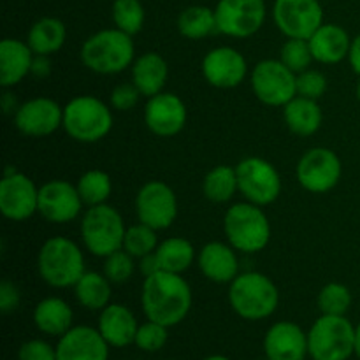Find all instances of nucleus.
I'll return each instance as SVG.
<instances>
[{"mask_svg": "<svg viewBox=\"0 0 360 360\" xmlns=\"http://www.w3.org/2000/svg\"><path fill=\"white\" fill-rule=\"evenodd\" d=\"M252 90L262 104L283 108L297 95V74L280 58L260 60L250 76Z\"/></svg>", "mask_w": 360, "mask_h": 360, "instance_id": "obj_9", "label": "nucleus"}, {"mask_svg": "<svg viewBox=\"0 0 360 360\" xmlns=\"http://www.w3.org/2000/svg\"><path fill=\"white\" fill-rule=\"evenodd\" d=\"M125 232L127 227L122 214L108 202L88 207L81 217V243L86 252L101 259L123 248Z\"/></svg>", "mask_w": 360, "mask_h": 360, "instance_id": "obj_7", "label": "nucleus"}, {"mask_svg": "<svg viewBox=\"0 0 360 360\" xmlns=\"http://www.w3.org/2000/svg\"><path fill=\"white\" fill-rule=\"evenodd\" d=\"M178 32L190 41H202L218 32L214 9L207 6H190L178 16Z\"/></svg>", "mask_w": 360, "mask_h": 360, "instance_id": "obj_32", "label": "nucleus"}, {"mask_svg": "<svg viewBox=\"0 0 360 360\" xmlns=\"http://www.w3.org/2000/svg\"><path fill=\"white\" fill-rule=\"evenodd\" d=\"M21 302V292L18 288V285H14L13 281L4 280L0 283V311L9 315V313L16 311L18 306Z\"/></svg>", "mask_w": 360, "mask_h": 360, "instance_id": "obj_44", "label": "nucleus"}, {"mask_svg": "<svg viewBox=\"0 0 360 360\" xmlns=\"http://www.w3.org/2000/svg\"><path fill=\"white\" fill-rule=\"evenodd\" d=\"M186 105L179 95L162 91L148 98L144 105V123L157 137H174L186 125Z\"/></svg>", "mask_w": 360, "mask_h": 360, "instance_id": "obj_19", "label": "nucleus"}, {"mask_svg": "<svg viewBox=\"0 0 360 360\" xmlns=\"http://www.w3.org/2000/svg\"><path fill=\"white\" fill-rule=\"evenodd\" d=\"M327 86V76L316 69H306L297 74V95L306 98H313L319 101L326 95Z\"/></svg>", "mask_w": 360, "mask_h": 360, "instance_id": "obj_41", "label": "nucleus"}, {"mask_svg": "<svg viewBox=\"0 0 360 360\" xmlns=\"http://www.w3.org/2000/svg\"><path fill=\"white\" fill-rule=\"evenodd\" d=\"M109 345L97 327L74 326L56 343L58 360H109Z\"/></svg>", "mask_w": 360, "mask_h": 360, "instance_id": "obj_20", "label": "nucleus"}, {"mask_svg": "<svg viewBox=\"0 0 360 360\" xmlns=\"http://www.w3.org/2000/svg\"><path fill=\"white\" fill-rule=\"evenodd\" d=\"M283 118L288 130L299 137H309L320 130L323 123V111L319 101L295 95L283 105Z\"/></svg>", "mask_w": 360, "mask_h": 360, "instance_id": "obj_28", "label": "nucleus"}, {"mask_svg": "<svg viewBox=\"0 0 360 360\" xmlns=\"http://www.w3.org/2000/svg\"><path fill=\"white\" fill-rule=\"evenodd\" d=\"M229 304L232 311L248 322H260L274 315L280 304L276 283L259 271L239 273L229 285Z\"/></svg>", "mask_w": 360, "mask_h": 360, "instance_id": "obj_3", "label": "nucleus"}, {"mask_svg": "<svg viewBox=\"0 0 360 360\" xmlns=\"http://www.w3.org/2000/svg\"><path fill=\"white\" fill-rule=\"evenodd\" d=\"M355 94H357V98L360 101V77H359V83H357V90H355Z\"/></svg>", "mask_w": 360, "mask_h": 360, "instance_id": "obj_50", "label": "nucleus"}, {"mask_svg": "<svg viewBox=\"0 0 360 360\" xmlns=\"http://www.w3.org/2000/svg\"><path fill=\"white\" fill-rule=\"evenodd\" d=\"M97 329L102 334V338L108 341L109 347L125 348L136 341L139 322H137L132 309L127 308L125 304L111 302L98 315Z\"/></svg>", "mask_w": 360, "mask_h": 360, "instance_id": "obj_23", "label": "nucleus"}, {"mask_svg": "<svg viewBox=\"0 0 360 360\" xmlns=\"http://www.w3.org/2000/svg\"><path fill=\"white\" fill-rule=\"evenodd\" d=\"M139 271L143 273L144 278H148V276H151V274L162 271L160 269V262H158V259H157V253L153 252V253H150V255H146V257H141V259H139Z\"/></svg>", "mask_w": 360, "mask_h": 360, "instance_id": "obj_46", "label": "nucleus"}, {"mask_svg": "<svg viewBox=\"0 0 360 360\" xmlns=\"http://www.w3.org/2000/svg\"><path fill=\"white\" fill-rule=\"evenodd\" d=\"M76 186L81 195V200H83L86 207L105 204L112 193L111 176L105 171H101V169H91V171L81 174Z\"/></svg>", "mask_w": 360, "mask_h": 360, "instance_id": "obj_34", "label": "nucleus"}, {"mask_svg": "<svg viewBox=\"0 0 360 360\" xmlns=\"http://www.w3.org/2000/svg\"><path fill=\"white\" fill-rule=\"evenodd\" d=\"M137 220L155 231H165L178 218V197L164 181L144 183L136 195Z\"/></svg>", "mask_w": 360, "mask_h": 360, "instance_id": "obj_13", "label": "nucleus"}, {"mask_svg": "<svg viewBox=\"0 0 360 360\" xmlns=\"http://www.w3.org/2000/svg\"><path fill=\"white\" fill-rule=\"evenodd\" d=\"M134 271H136V259L130 253H127L123 248L111 253V255H108L104 259V269H102V273L105 274V278L112 285L127 283L134 276Z\"/></svg>", "mask_w": 360, "mask_h": 360, "instance_id": "obj_40", "label": "nucleus"}, {"mask_svg": "<svg viewBox=\"0 0 360 360\" xmlns=\"http://www.w3.org/2000/svg\"><path fill=\"white\" fill-rule=\"evenodd\" d=\"M37 271L44 283L53 288H69L86 273L83 250L69 238L55 236L37 253Z\"/></svg>", "mask_w": 360, "mask_h": 360, "instance_id": "obj_5", "label": "nucleus"}, {"mask_svg": "<svg viewBox=\"0 0 360 360\" xmlns=\"http://www.w3.org/2000/svg\"><path fill=\"white\" fill-rule=\"evenodd\" d=\"M83 206L77 186L65 179H51L39 186V214L49 224L63 225L74 221Z\"/></svg>", "mask_w": 360, "mask_h": 360, "instance_id": "obj_16", "label": "nucleus"}, {"mask_svg": "<svg viewBox=\"0 0 360 360\" xmlns=\"http://www.w3.org/2000/svg\"><path fill=\"white\" fill-rule=\"evenodd\" d=\"M141 306L146 320L174 327L188 316L192 308V288L183 274L158 271L144 278Z\"/></svg>", "mask_w": 360, "mask_h": 360, "instance_id": "obj_1", "label": "nucleus"}, {"mask_svg": "<svg viewBox=\"0 0 360 360\" xmlns=\"http://www.w3.org/2000/svg\"><path fill=\"white\" fill-rule=\"evenodd\" d=\"M343 174V164L336 151L316 146L306 151L295 167L297 181L306 192L327 193L336 188Z\"/></svg>", "mask_w": 360, "mask_h": 360, "instance_id": "obj_11", "label": "nucleus"}, {"mask_svg": "<svg viewBox=\"0 0 360 360\" xmlns=\"http://www.w3.org/2000/svg\"><path fill=\"white\" fill-rule=\"evenodd\" d=\"M18 360H58L56 347L44 340L25 341L18 350Z\"/></svg>", "mask_w": 360, "mask_h": 360, "instance_id": "obj_43", "label": "nucleus"}, {"mask_svg": "<svg viewBox=\"0 0 360 360\" xmlns=\"http://www.w3.org/2000/svg\"><path fill=\"white\" fill-rule=\"evenodd\" d=\"M35 53L27 41L4 39L0 42V84L13 88L20 84L32 72Z\"/></svg>", "mask_w": 360, "mask_h": 360, "instance_id": "obj_24", "label": "nucleus"}, {"mask_svg": "<svg viewBox=\"0 0 360 360\" xmlns=\"http://www.w3.org/2000/svg\"><path fill=\"white\" fill-rule=\"evenodd\" d=\"M227 243L239 253H259L271 241V221L257 204H232L224 217Z\"/></svg>", "mask_w": 360, "mask_h": 360, "instance_id": "obj_6", "label": "nucleus"}, {"mask_svg": "<svg viewBox=\"0 0 360 360\" xmlns=\"http://www.w3.org/2000/svg\"><path fill=\"white\" fill-rule=\"evenodd\" d=\"M202 360H231V359L225 357V355H210V357H206Z\"/></svg>", "mask_w": 360, "mask_h": 360, "instance_id": "obj_49", "label": "nucleus"}, {"mask_svg": "<svg viewBox=\"0 0 360 360\" xmlns=\"http://www.w3.org/2000/svg\"><path fill=\"white\" fill-rule=\"evenodd\" d=\"M81 62L88 70L102 76H115L132 67L136 46L132 35L118 28H104L91 34L81 46Z\"/></svg>", "mask_w": 360, "mask_h": 360, "instance_id": "obj_2", "label": "nucleus"}, {"mask_svg": "<svg viewBox=\"0 0 360 360\" xmlns=\"http://www.w3.org/2000/svg\"><path fill=\"white\" fill-rule=\"evenodd\" d=\"M197 266L210 281L218 285H231L239 274L238 250L229 243L211 241L200 248Z\"/></svg>", "mask_w": 360, "mask_h": 360, "instance_id": "obj_22", "label": "nucleus"}, {"mask_svg": "<svg viewBox=\"0 0 360 360\" xmlns=\"http://www.w3.org/2000/svg\"><path fill=\"white\" fill-rule=\"evenodd\" d=\"M264 354L269 360H304L308 352V333L290 320L273 323L264 336Z\"/></svg>", "mask_w": 360, "mask_h": 360, "instance_id": "obj_21", "label": "nucleus"}, {"mask_svg": "<svg viewBox=\"0 0 360 360\" xmlns=\"http://www.w3.org/2000/svg\"><path fill=\"white\" fill-rule=\"evenodd\" d=\"M214 16L220 34L248 39L264 27L267 7L264 0H218Z\"/></svg>", "mask_w": 360, "mask_h": 360, "instance_id": "obj_12", "label": "nucleus"}, {"mask_svg": "<svg viewBox=\"0 0 360 360\" xmlns=\"http://www.w3.org/2000/svg\"><path fill=\"white\" fill-rule=\"evenodd\" d=\"M352 292L347 285L343 283H327L320 288L319 297H316V306H319L322 315L334 316H347L348 309L352 308Z\"/></svg>", "mask_w": 360, "mask_h": 360, "instance_id": "obj_36", "label": "nucleus"}, {"mask_svg": "<svg viewBox=\"0 0 360 360\" xmlns=\"http://www.w3.org/2000/svg\"><path fill=\"white\" fill-rule=\"evenodd\" d=\"M67 39V28L58 18L46 16L35 21L27 35V42L35 55L51 56L63 48Z\"/></svg>", "mask_w": 360, "mask_h": 360, "instance_id": "obj_29", "label": "nucleus"}, {"mask_svg": "<svg viewBox=\"0 0 360 360\" xmlns=\"http://www.w3.org/2000/svg\"><path fill=\"white\" fill-rule=\"evenodd\" d=\"M202 76L211 86L231 90L239 86L248 76V62L232 46H217L202 58Z\"/></svg>", "mask_w": 360, "mask_h": 360, "instance_id": "obj_17", "label": "nucleus"}, {"mask_svg": "<svg viewBox=\"0 0 360 360\" xmlns=\"http://www.w3.org/2000/svg\"><path fill=\"white\" fill-rule=\"evenodd\" d=\"M143 94L139 88L130 81V83L116 84L109 94V105L116 111H132L137 104H139Z\"/></svg>", "mask_w": 360, "mask_h": 360, "instance_id": "obj_42", "label": "nucleus"}, {"mask_svg": "<svg viewBox=\"0 0 360 360\" xmlns=\"http://www.w3.org/2000/svg\"><path fill=\"white\" fill-rule=\"evenodd\" d=\"M0 211L11 221H25L39 213V188L27 174L7 167L0 183Z\"/></svg>", "mask_w": 360, "mask_h": 360, "instance_id": "obj_15", "label": "nucleus"}, {"mask_svg": "<svg viewBox=\"0 0 360 360\" xmlns=\"http://www.w3.org/2000/svg\"><path fill=\"white\" fill-rule=\"evenodd\" d=\"M112 125V108L94 95H77L63 105L62 129L77 143H98L111 132Z\"/></svg>", "mask_w": 360, "mask_h": 360, "instance_id": "obj_4", "label": "nucleus"}, {"mask_svg": "<svg viewBox=\"0 0 360 360\" xmlns=\"http://www.w3.org/2000/svg\"><path fill=\"white\" fill-rule=\"evenodd\" d=\"M262 360H269V359H262Z\"/></svg>", "mask_w": 360, "mask_h": 360, "instance_id": "obj_51", "label": "nucleus"}, {"mask_svg": "<svg viewBox=\"0 0 360 360\" xmlns=\"http://www.w3.org/2000/svg\"><path fill=\"white\" fill-rule=\"evenodd\" d=\"M63 125V108L49 97L23 102L14 112V127L27 137H48Z\"/></svg>", "mask_w": 360, "mask_h": 360, "instance_id": "obj_18", "label": "nucleus"}, {"mask_svg": "<svg viewBox=\"0 0 360 360\" xmlns=\"http://www.w3.org/2000/svg\"><path fill=\"white\" fill-rule=\"evenodd\" d=\"M160 269L167 273L183 274L195 262L197 253L192 243L185 238H167L155 250Z\"/></svg>", "mask_w": 360, "mask_h": 360, "instance_id": "obj_31", "label": "nucleus"}, {"mask_svg": "<svg viewBox=\"0 0 360 360\" xmlns=\"http://www.w3.org/2000/svg\"><path fill=\"white\" fill-rule=\"evenodd\" d=\"M112 23L118 30L129 35H136L144 27V6L141 0H115L111 7Z\"/></svg>", "mask_w": 360, "mask_h": 360, "instance_id": "obj_35", "label": "nucleus"}, {"mask_svg": "<svg viewBox=\"0 0 360 360\" xmlns=\"http://www.w3.org/2000/svg\"><path fill=\"white\" fill-rule=\"evenodd\" d=\"M280 60L295 74L309 69L315 62L308 39H287L280 49Z\"/></svg>", "mask_w": 360, "mask_h": 360, "instance_id": "obj_38", "label": "nucleus"}, {"mask_svg": "<svg viewBox=\"0 0 360 360\" xmlns=\"http://www.w3.org/2000/svg\"><path fill=\"white\" fill-rule=\"evenodd\" d=\"M202 192L207 200L214 204H225L239 192L236 167L231 165H217L211 169L202 181Z\"/></svg>", "mask_w": 360, "mask_h": 360, "instance_id": "obj_33", "label": "nucleus"}, {"mask_svg": "<svg viewBox=\"0 0 360 360\" xmlns=\"http://www.w3.org/2000/svg\"><path fill=\"white\" fill-rule=\"evenodd\" d=\"M158 231L151 229L150 225L136 224L127 227L125 239H123V250L134 257V259H141L150 253H153L158 248Z\"/></svg>", "mask_w": 360, "mask_h": 360, "instance_id": "obj_37", "label": "nucleus"}, {"mask_svg": "<svg viewBox=\"0 0 360 360\" xmlns=\"http://www.w3.org/2000/svg\"><path fill=\"white\" fill-rule=\"evenodd\" d=\"M74 295L83 308L90 311H102L105 306L111 304L112 283L104 273L86 271L74 285Z\"/></svg>", "mask_w": 360, "mask_h": 360, "instance_id": "obj_30", "label": "nucleus"}, {"mask_svg": "<svg viewBox=\"0 0 360 360\" xmlns=\"http://www.w3.org/2000/svg\"><path fill=\"white\" fill-rule=\"evenodd\" d=\"M313 360H348L355 355V326L347 316L320 315L308 330Z\"/></svg>", "mask_w": 360, "mask_h": 360, "instance_id": "obj_8", "label": "nucleus"}, {"mask_svg": "<svg viewBox=\"0 0 360 360\" xmlns=\"http://www.w3.org/2000/svg\"><path fill=\"white\" fill-rule=\"evenodd\" d=\"M355 355L360 359V322L355 326Z\"/></svg>", "mask_w": 360, "mask_h": 360, "instance_id": "obj_48", "label": "nucleus"}, {"mask_svg": "<svg viewBox=\"0 0 360 360\" xmlns=\"http://www.w3.org/2000/svg\"><path fill=\"white\" fill-rule=\"evenodd\" d=\"M32 76L39 77V79H46L51 74V60L46 55H35L34 62H32Z\"/></svg>", "mask_w": 360, "mask_h": 360, "instance_id": "obj_45", "label": "nucleus"}, {"mask_svg": "<svg viewBox=\"0 0 360 360\" xmlns=\"http://www.w3.org/2000/svg\"><path fill=\"white\" fill-rule=\"evenodd\" d=\"M236 174H238L239 193L248 202L266 207L276 202L278 197L281 195L283 183H281L280 172L266 158H243L236 165Z\"/></svg>", "mask_w": 360, "mask_h": 360, "instance_id": "obj_10", "label": "nucleus"}, {"mask_svg": "<svg viewBox=\"0 0 360 360\" xmlns=\"http://www.w3.org/2000/svg\"><path fill=\"white\" fill-rule=\"evenodd\" d=\"M273 21L287 39H309L323 25L319 0H274Z\"/></svg>", "mask_w": 360, "mask_h": 360, "instance_id": "obj_14", "label": "nucleus"}, {"mask_svg": "<svg viewBox=\"0 0 360 360\" xmlns=\"http://www.w3.org/2000/svg\"><path fill=\"white\" fill-rule=\"evenodd\" d=\"M74 311L62 297H46L34 308V323L39 333L60 338L72 329Z\"/></svg>", "mask_w": 360, "mask_h": 360, "instance_id": "obj_27", "label": "nucleus"}, {"mask_svg": "<svg viewBox=\"0 0 360 360\" xmlns=\"http://www.w3.org/2000/svg\"><path fill=\"white\" fill-rule=\"evenodd\" d=\"M167 341L169 327L153 322V320H146L144 323H139L134 345L146 354H155V352H160L167 345Z\"/></svg>", "mask_w": 360, "mask_h": 360, "instance_id": "obj_39", "label": "nucleus"}, {"mask_svg": "<svg viewBox=\"0 0 360 360\" xmlns=\"http://www.w3.org/2000/svg\"><path fill=\"white\" fill-rule=\"evenodd\" d=\"M132 83L139 88L143 97L150 98L164 91L169 79V63L162 55L146 51L132 63Z\"/></svg>", "mask_w": 360, "mask_h": 360, "instance_id": "obj_26", "label": "nucleus"}, {"mask_svg": "<svg viewBox=\"0 0 360 360\" xmlns=\"http://www.w3.org/2000/svg\"><path fill=\"white\" fill-rule=\"evenodd\" d=\"M308 41L315 62L323 65L343 62L345 58H348L352 46V37L348 32L336 23H323Z\"/></svg>", "mask_w": 360, "mask_h": 360, "instance_id": "obj_25", "label": "nucleus"}, {"mask_svg": "<svg viewBox=\"0 0 360 360\" xmlns=\"http://www.w3.org/2000/svg\"><path fill=\"white\" fill-rule=\"evenodd\" d=\"M348 62H350L354 72L360 77V34L352 39L350 53H348Z\"/></svg>", "mask_w": 360, "mask_h": 360, "instance_id": "obj_47", "label": "nucleus"}]
</instances>
